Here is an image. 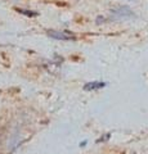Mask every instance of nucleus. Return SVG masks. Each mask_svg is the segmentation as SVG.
I'll list each match as a JSON object with an SVG mask.
<instances>
[{"label": "nucleus", "instance_id": "obj_1", "mask_svg": "<svg viewBox=\"0 0 148 154\" xmlns=\"http://www.w3.org/2000/svg\"><path fill=\"white\" fill-rule=\"evenodd\" d=\"M46 35L52 37V38H55V40H65V41H67V40H76V36L72 35V33H70V32H62V31H54V30H49V31H46Z\"/></svg>", "mask_w": 148, "mask_h": 154}, {"label": "nucleus", "instance_id": "obj_2", "mask_svg": "<svg viewBox=\"0 0 148 154\" xmlns=\"http://www.w3.org/2000/svg\"><path fill=\"white\" fill-rule=\"evenodd\" d=\"M107 84L103 82V81H92V82H88L84 85V90L87 91H92V90H98V89H102L104 88Z\"/></svg>", "mask_w": 148, "mask_h": 154}, {"label": "nucleus", "instance_id": "obj_3", "mask_svg": "<svg viewBox=\"0 0 148 154\" xmlns=\"http://www.w3.org/2000/svg\"><path fill=\"white\" fill-rule=\"evenodd\" d=\"M17 12H20V13H22V14H26V16H28V17H35V16H37V13H36V12L25 11V9H17Z\"/></svg>", "mask_w": 148, "mask_h": 154}]
</instances>
